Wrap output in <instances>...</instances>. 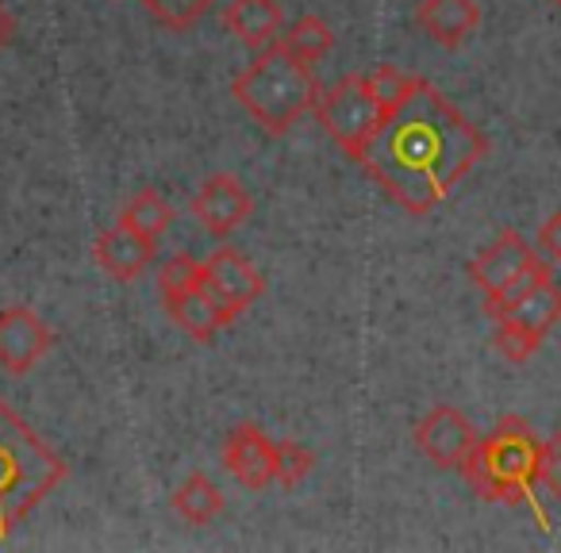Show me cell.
<instances>
[{
    "label": "cell",
    "mask_w": 561,
    "mask_h": 553,
    "mask_svg": "<svg viewBox=\"0 0 561 553\" xmlns=\"http://www.w3.org/2000/svg\"><path fill=\"white\" fill-rule=\"evenodd\" d=\"M277 47L285 50V55L297 58V62L316 66L320 58L331 55V47H335V32L328 27V20H320V16H300V20H293L289 27H280Z\"/></svg>",
    "instance_id": "obj_17"
},
{
    "label": "cell",
    "mask_w": 561,
    "mask_h": 553,
    "mask_svg": "<svg viewBox=\"0 0 561 553\" xmlns=\"http://www.w3.org/2000/svg\"><path fill=\"white\" fill-rule=\"evenodd\" d=\"M165 312H170V320L178 323L188 338H196V343H211L219 331L231 327L227 312L208 297V292H204V285H196V289L165 300Z\"/></svg>",
    "instance_id": "obj_16"
},
{
    "label": "cell",
    "mask_w": 561,
    "mask_h": 553,
    "mask_svg": "<svg viewBox=\"0 0 561 553\" xmlns=\"http://www.w3.org/2000/svg\"><path fill=\"white\" fill-rule=\"evenodd\" d=\"M320 93L323 89L312 66L285 55L277 43L257 50L231 81V96L239 101V108L250 119H257L270 135H285L300 116L316 112Z\"/></svg>",
    "instance_id": "obj_3"
},
{
    "label": "cell",
    "mask_w": 561,
    "mask_h": 553,
    "mask_svg": "<svg viewBox=\"0 0 561 553\" xmlns=\"http://www.w3.org/2000/svg\"><path fill=\"white\" fill-rule=\"evenodd\" d=\"M173 511L188 522V527H208L224 515V492L211 484V476L188 473V481H181V488L173 492Z\"/></svg>",
    "instance_id": "obj_18"
},
{
    "label": "cell",
    "mask_w": 561,
    "mask_h": 553,
    "mask_svg": "<svg viewBox=\"0 0 561 553\" xmlns=\"http://www.w3.org/2000/svg\"><path fill=\"white\" fill-rule=\"evenodd\" d=\"M538 435L530 430L527 419L519 415H504L489 435L477 442L473 458L461 465L466 481L473 484V492L489 504H507L519 507L530 504L538 515V522L546 527V511L535 504L538 488Z\"/></svg>",
    "instance_id": "obj_4"
},
{
    "label": "cell",
    "mask_w": 561,
    "mask_h": 553,
    "mask_svg": "<svg viewBox=\"0 0 561 553\" xmlns=\"http://www.w3.org/2000/svg\"><path fill=\"white\" fill-rule=\"evenodd\" d=\"M119 223L131 227V231H139L142 239L158 242L173 227V208H170L165 196L154 193V188H139V193L127 200V208L119 211Z\"/></svg>",
    "instance_id": "obj_19"
},
{
    "label": "cell",
    "mask_w": 561,
    "mask_h": 553,
    "mask_svg": "<svg viewBox=\"0 0 561 553\" xmlns=\"http://www.w3.org/2000/svg\"><path fill=\"white\" fill-rule=\"evenodd\" d=\"M250 211H254V200L242 188V181L231 177V173H211L193 196V216L216 239H227V234L239 231L250 219Z\"/></svg>",
    "instance_id": "obj_11"
},
{
    "label": "cell",
    "mask_w": 561,
    "mask_h": 553,
    "mask_svg": "<svg viewBox=\"0 0 561 553\" xmlns=\"http://www.w3.org/2000/svg\"><path fill=\"white\" fill-rule=\"evenodd\" d=\"M55 346L50 327L24 304L0 308V369L12 377H24L39 366Z\"/></svg>",
    "instance_id": "obj_9"
},
{
    "label": "cell",
    "mask_w": 561,
    "mask_h": 553,
    "mask_svg": "<svg viewBox=\"0 0 561 553\" xmlns=\"http://www.w3.org/2000/svg\"><path fill=\"white\" fill-rule=\"evenodd\" d=\"M538 488H546L553 499H561V430L538 446Z\"/></svg>",
    "instance_id": "obj_25"
},
{
    "label": "cell",
    "mask_w": 561,
    "mask_h": 553,
    "mask_svg": "<svg viewBox=\"0 0 561 553\" xmlns=\"http://www.w3.org/2000/svg\"><path fill=\"white\" fill-rule=\"evenodd\" d=\"M316 461H320L316 450H308L305 442H293V438L277 442V484L280 488H297V484H305L308 476H312Z\"/></svg>",
    "instance_id": "obj_22"
},
{
    "label": "cell",
    "mask_w": 561,
    "mask_h": 553,
    "mask_svg": "<svg viewBox=\"0 0 561 553\" xmlns=\"http://www.w3.org/2000/svg\"><path fill=\"white\" fill-rule=\"evenodd\" d=\"M489 154V139L431 81L362 142L354 162L412 216H431Z\"/></svg>",
    "instance_id": "obj_1"
},
{
    "label": "cell",
    "mask_w": 561,
    "mask_h": 553,
    "mask_svg": "<svg viewBox=\"0 0 561 553\" xmlns=\"http://www.w3.org/2000/svg\"><path fill=\"white\" fill-rule=\"evenodd\" d=\"M420 453L431 461L435 469H461L473 458L477 442V427L466 419V412H458L454 404H435L412 430Z\"/></svg>",
    "instance_id": "obj_7"
},
{
    "label": "cell",
    "mask_w": 561,
    "mask_h": 553,
    "mask_svg": "<svg viewBox=\"0 0 561 553\" xmlns=\"http://www.w3.org/2000/svg\"><path fill=\"white\" fill-rule=\"evenodd\" d=\"M362 78H366V89L374 93V101L385 108V116H389L392 108H400V104L415 93V85H420V78H408V73H400L397 66H389V62L374 66V70L362 73Z\"/></svg>",
    "instance_id": "obj_20"
},
{
    "label": "cell",
    "mask_w": 561,
    "mask_h": 553,
    "mask_svg": "<svg viewBox=\"0 0 561 553\" xmlns=\"http://www.w3.org/2000/svg\"><path fill=\"white\" fill-rule=\"evenodd\" d=\"M550 4H553V9H558V12H561V0H550Z\"/></svg>",
    "instance_id": "obj_29"
},
{
    "label": "cell",
    "mask_w": 561,
    "mask_h": 553,
    "mask_svg": "<svg viewBox=\"0 0 561 553\" xmlns=\"http://www.w3.org/2000/svg\"><path fill=\"white\" fill-rule=\"evenodd\" d=\"M196 285H201V262L193 254H173L158 269V292H162V300L181 297V292L196 289Z\"/></svg>",
    "instance_id": "obj_23"
},
{
    "label": "cell",
    "mask_w": 561,
    "mask_h": 553,
    "mask_svg": "<svg viewBox=\"0 0 561 553\" xmlns=\"http://www.w3.org/2000/svg\"><path fill=\"white\" fill-rule=\"evenodd\" d=\"M224 27L250 50H265L277 43L285 27V12L277 0H227L224 4Z\"/></svg>",
    "instance_id": "obj_14"
},
{
    "label": "cell",
    "mask_w": 561,
    "mask_h": 553,
    "mask_svg": "<svg viewBox=\"0 0 561 553\" xmlns=\"http://www.w3.org/2000/svg\"><path fill=\"white\" fill-rule=\"evenodd\" d=\"M70 476V465L35 435V427L0 400V545Z\"/></svg>",
    "instance_id": "obj_2"
},
{
    "label": "cell",
    "mask_w": 561,
    "mask_h": 553,
    "mask_svg": "<svg viewBox=\"0 0 561 553\" xmlns=\"http://www.w3.org/2000/svg\"><path fill=\"white\" fill-rule=\"evenodd\" d=\"M139 4L170 32H188V27L208 16L216 0H139Z\"/></svg>",
    "instance_id": "obj_21"
},
{
    "label": "cell",
    "mask_w": 561,
    "mask_h": 553,
    "mask_svg": "<svg viewBox=\"0 0 561 553\" xmlns=\"http://www.w3.org/2000/svg\"><path fill=\"white\" fill-rule=\"evenodd\" d=\"M12 35H16V20H12V12L4 9V0H0V50L9 47Z\"/></svg>",
    "instance_id": "obj_28"
},
{
    "label": "cell",
    "mask_w": 561,
    "mask_h": 553,
    "mask_svg": "<svg viewBox=\"0 0 561 553\" xmlns=\"http://www.w3.org/2000/svg\"><path fill=\"white\" fill-rule=\"evenodd\" d=\"M201 285L211 300L227 312V320H239L254 300H262L265 292V277L231 246L211 250L201 262Z\"/></svg>",
    "instance_id": "obj_6"
},
{
    "label": "cell",
    "mask_w": 561,
    "mask_h": 553,
    "mask_svg": "<svg viewBox=\"0 0 561 553\" xmlns=\"http://www.w3.org/2000/svg\"><path fill=\"white\" fill-rule=\"evenodd\" d=\"M415 24L431 43L446 50H458L481 27V4L477 0H420Z\"/></svg>",
    "instance_id": "obj_12"
},
{
    "label": "cell",
    "mask_w": 561,
    "mask_h": 553,
    "mask_svg": "<svg viewBox=\"0 0 561 553\" xmlns=\"http://www.w3.org/2000/svg\"><path fill=\"white\" fill-rule=\"evenodd\" d=\"M550 273H553V269H550V262H546V257H542V262H538L535 269H527V273H523V277H519V281H512L504 292H500L496 300H489V304H484V312H489V320H500V315L512 312V308L519 304V300L527 297V292L535 289V285L542 281V277H550Z\"/></svg>",
    "instance_id": "obj_24"
},
{
    "label": "cell",
    "mask_w": 561,
    "mask_h": 553,
    "mask_svg": "<svg viewBox=\"0 0 561 553\" xmlns=\"http://www.w3.org/2000/svg\"><path fill=\"white\" fill-rule=\"evenodd\" d=\"M538 262H542L538 246H530L519 231H504V234H496V242H489V246L469 262V281L484 292V304H489L507 285L519 281L523 273L535 269Z\"/></svg>",
    "instance_id": "obj_8"
},
{
    "label": "cell",
    "mask_w": 561,
    "mask_h": 553,
    "mask_svg": "<svg viewBox=\"0 0 561 553\" xmlns=\"http://www.w3.org/2000/svg\"><path fill=\"white\" fill-rule=\"evenodd\" d=\"M316 119H320L323 131L354 158L362 150V142L381 127L385 108L366 89V78H362V73H351V78L323 89L320 101H316Z\"/></svg>",
    "instance_id": "obj_5"
},
{
    "label": "cell",
    "mask_w": 561,
    "mask_h": 553,
    "mask_svg": "<svg viewBox=\"0 0 561 553\" xmlns=\"http://www.w3.org/2000/svg\"><path fill=\"white\" fill-rule=\"evenodd\" d=\"M492 346H496L507 361H527V358H535V354L542 350V343H538V338L515 331L512 323H496V331H492Z\"/></svg>",
    "instance_id": "obj_26"
},
{
    "label": "cell",
    "mask_w": 561,
    "mask_h": 553,
    "mask_svg": "<svg viewBox=\"0 0 561 553\" xmlns=\"http://www.w3.org/2000/svg\"><path fill=\"white\" fill-rule=\"evenodd\" d=\"M224 469L250 492H262L277 481V442L254 423H242L224 438Z\"/></svg>",
    "instance_id": "obj_10"
},
{
    "label": "cell",
    "mask_w": 561,
    "mask_h": 553,
    "mask_svg": "<svg viewBox=\"0 0 561 553\" xmlns=\"http://www.w3.org/2000/svg\"><path fill=\"white\" fill-rule=\"evenodd\" d=\"M496 323H512L515 331H523V335H530V338L542 343V338L561 323V285L553 281V273L550 277H542V281H538L535 289H530L527 297L512 308V312L500 315Z\"/></svg>",
    "instance_id": "obj_15"
},
{
    "label": "cell",
    "mask_w": 561,
    "mask_h": 553,
    "mask_svg": "<svg viewBox=\"0 0 561 553\" xmlns=\"http://www.w3.org/2000/svg\"><path fill=\"white\" fill-rule=\"evenodd\" d=\"M538 254L550 265H561V211H553V216L538 227Z\"/></svg>",
    "instance_id": "obj_27"
},
{
    "label": "cell",
    "mask_w": 561,
    "mask_h": 553,
    "mask_svg": "<svg viewBox=\"0 0 561 553\" xmlns=\"http://www.w3.org/2000/svg\"><path fill=\"white\" fill-rule=\"evenodd\" d=\"M154 246H158V242L142 239L139 231L116 223V227H108L104 234H96L93 262L101 265L108 277H116V281H135V277H139V273L154 262Z\"/></svg>",
    "instance_id": "obj_13"
}]
</instances>
